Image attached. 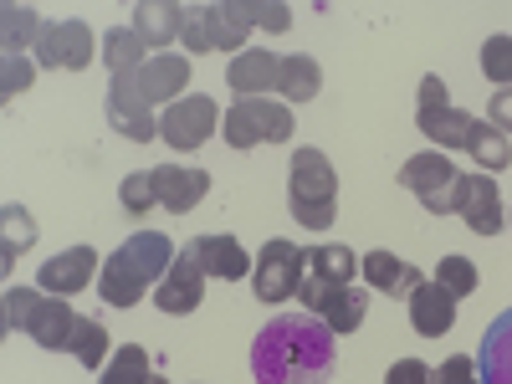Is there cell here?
I'll list each match as a JSON object with an SVG mask.
<instances>
[{"label":"cell","instance_id":"cell-14","mask_svg":"<svg viewBox=\"0 0 512 384\" xmlns=\"http://www.w3.org/2000/svg\"><path fill=\"white\" fill-rule=\"evenodd\" d=\"M98 277V251L93 246H67L57 251L52 262H41V292H52V297H77L82 287H88Z\"/></svg>","mask_w":512,"mask_h":384},{"label":"cell","instance_id":"cell-20","mask_svg":"<svg viewBox=\"0 0 512 384\" xmlns=\"http://www.w3.org/2000/svg\"><path fill=\"white\" fill-rule=\"evenodd\" d=\"M297 303H303L313 318H323L333 333H354L364 323V313H369L364 292H354V287H323L313 297H297Z\"/></svg>","mask_w":512,"mask_h":384},{"label":"cell","instance_id":"cell-17","mask_svg":"<svg viewBox=\"0 0 512 384\" xmlns=\"http://www.w3.org/2000/svg\"><path fill=\"white\" fill-rule=\"evenodd\" d=\"M451 323H456V297H451L436 277L420 282V287L410 292V328H415L420 338H446Z\"/></svg>","mask_w":512,"mask_h":384},{"label":"cell","instance_id":"cell-25","mask_svg":"<svg viewBox=\"0 0 512 384\" xmlns=\"http://www.w3.org/2000/svg\"><path fill=\"white\" fill-rule=\"evenodd\" d=\"M134 31L149 41V47H169V41L185 31V6H175V0H139Z\"/></svg>","mask_w":512,"mask_h":384},{"label":"cell","instance_id":"cell-26","mask_svg":"<svg viewBox=\"0 0 512 384\" xmlns=\"http://www.w3.org/2000/svg\"><path fill=\"white\" fill-rule=\"evenodd\" d=\"M318 88H323V67H318V57H308V52H287L282 67H277V98H282V103H308V98H318Z\"/></svg>","mask_w":512,"mask_h":384},{"label":"cell","instance_id":"cell-23","mask_svg":"<svg viewBox=\"0 0 512 384\" xmlns=\"http://www.w3.org/2000/svg\"><path fill=\"white\" fill-rule=\"evenodd\" d=\"M359 272H364V282L374 287V292H390V297H410L425 277L410 267V262H400L395 251H369V256H359Z\"/></svg>","mask_w":512,"mask_h":384},{"label":"cell","instance_id":"cell-7","mask_svg":"<svg viewBox=\"0 0 512 384\" xmlns=\"http://www.w3.org/2000/svg\"><path fill=\"white\" fill-rule=\"evenodd\" d=\"M456 180H461V169L446 159V149H425V154H410L400 164V185L431 216H456Z\"/></svg>","mask_w":512,"mask_h":384},{"label":"cell","instance_id":"cell-18","mask_svg":"<svg viewBox=\"0 0 512 384\" xmlns=\"http://www.w3.org/2000/svg\"><path fill=\"white\" fill-rule=\"evenodd\" d=\"M277 67H282L277 52L251 47V52L231 57V67H226V88H231L236 98H267V88L277 93Z\"/></svg>","mask_w":512,"mask_h":384},{"label":"cell","instance_id":"cell-38","mask_svg":"<svg viewBox=\"0 0 512 384\" xmlns=\"http://www.w3.org/2000/svg\"><path fill=\"white\" fill-rule=\"evenodd\" d=\"M31 88V62L26 57H6V82H0V98H16Z\"/></svg>","mask_w":512,"mask_h":384},{"label":"cell","instance_id":"cell-13","mask_svg":"<svg viewBox=\"0 0 512 384\" xmlns=\"http://www.w3.org/2000/svg\"><path fill=\"white\" fill-rule=\"evenodd\" d=\"M200 303H205V267L195 262V251L185 246V251L175 256V267L164 272V282L154 287V308L169 313V318H185V313H195Z\"/></svg>","mask_w":512,"mask_h":384},{"label":"cell","instance_id":"cell-9","mask_svg":"<svg viewBox=\"0 0 512 384\" xmlns=\"http://www.w3.org/2000/svg\"><path fill=\"white\" fill-rule=\"evenodd\" d=\"M216 123H221V108L216 98H205V93H190L180 103H169L159 113V139L169 149H200L210 134H216Z\"/></svg>","mask_w":512,"mask_h":384},{"label":"cell","instance_id":"cell-40","mask_svg":"<svg viewBox=\"0 0 512 384\" xmlns=\"http://www.w3.org/2000/svg\"><path fill=\"white\" fill-rule=\"evenodd\" d=\"M487 123L497 134H512V88H497L492 103H487Z\"/></svg>","mask_w":512,"mask_h":384},{"label":"cell","instance_id":"cell-6","mask_svg":"<svg viewBox=\"0 0 512 384\" xmlns=\"http://www.w3.org/2000/svg\"><path fill=\"white\" fill-rule=\"evenodd\" d=\"M292 139V108L282 98H236L226 108V144L256 149V144H287Z\"/></svg>","mask_w":512,"mask_h":384},{"label":"cell","instance_id":"cell-36","mask_svg":"<svg viewBox=\"0 0 512 384\" xmlns=\"http://www.w3.org/2000/svg\"><path fill=\"white\" fill-rule=\"evenodd\" d=\"M251 26H267V31H292V6H282V0H272V6H256V0H241Z\"/></svg>","mask_w":512,"mask_h":384},{"label":"cell","instance_id":"cell-8","mask_svg":"<svg viewBox=\"0 0 512 384\" xmlns=\"http://www.w3.org/2000/svg\"><path fill=\"white\" fill-rule=\"evenodd\" d=\"M303 277H308V251L282 241V236L267 241L262 256H256V267H251V287H256L262 303H287V297H297Z\"/></svg>","mask_w":512,"mask_h":384},{"label":"cell","instance_id":"cell-16","mask_svg":"<svg viewBox=\"0 0 512 384\" xmlns=\"http://www.w3.org/2000/svg\"><path fill=\"white\" fill-rule=\"evenodd\" d=\"M149 175H154V195H159V205L169 210V216H185V210H195V205L205 200V190H210L205 169L159 164V169H149Z\"/></svg>","mask_w":512,"mask_h":384},{"label":"cell","instance_id":"cell-10","mask_svg":"<svg viewBox=\"0 0 512 384\" xmlns=\"http://www.w3.org/2000/svg\"><path fill=\"white\" fill-rule=\"evenodd\" d=\"M149 108H154V103H149L144 88H139V72L113 77V88H108V123L118 128L128 144H149V139L159 134V118H154Z\"/></svg>","mask_w":512,"mask_h":384},{"label":"cell","instance_id":"cell-31","mask_svg":"<svg viewBox=\"0 0 512 384\" xmlns=\"http://www.w3.org/2000/svg\"><path fill=\"white\" fill-rule=\"evenodd\" d=\"M149 379H154V369H149L144 344H123V349H113V359L103 364V379H98V384H149Z\"/></svg>","mask_w":512,"mask_h":384},{"label":"cell","instance_id":"cell-28","mask_svg":"<svg viewBox=\"0 0 512 384\" xmlns=\"http://www.w3.org/2000/svg\"><path fill=\"white\" fill-rule=\"evenodd\" d=\"M108 349H113V338H108V328L98 323V318H77V328H72V359L82 364V369H103L108 364Z\"/></svg>","mask_w":512,"mask_h":384},{"label":"cell","instance_id":"cell-19","mask_svg":"<svg viewBox=\"0 0 512 384\" xmlns=\"http://www.w3.org/2000/svg\"><path fill=\"white\" fill-rule=\"evenodd\" d=\"M354 272H359V256L349 246H313L308 251V277L297 287V297H313L323 287H354Z\"/></svg>","mask_w":512,"mask_h":384},{"label":"cell","instance_id":"cell-24","mask_svg":"<svg viewBox=\"0 0 512 384\" xmlns=\"http://www.w3.org/2000/svg\"><path fill=\"white\" fill-rule=\"evenodd\" d=\"M415 123H420V134L431 139V144H441V149H466V139H472V113H461V108H451V103H436V108H420L415 113Z\"/></svg>","mask_w":512,"mask_h":384},{"label":"cell","instance_id":"cell-37","mask_svg":"<svg viewBox=\"0 0 512 384\" xmlns=\"http://www.w3.org/2000/svg\"><path fill=\"white\" fill-rule=\"evenodd\" d=\"M431 384H482V374L472 369V359H466V354H451V359L431 374Z\"/></svg>","mask_w":512,"mask_h":384},{"label":"cell","instance_id":"cell-5","mask_svg":"<svg viewBox=\"0 0 512 384\" xmlns=\"http://www.w3.org/2000/svg\"><path fill=\"white\" fill-rule=\"evenodd\" d=\"M251 31V16L241 0H210V6H185V52H241V41Z\"/></svg>","mask_w":512,"mask_h":384},{"label":"cell","instance_id":"cell-1","mask_svg":"<svg viewBox=\"0 0 512 384\" xmlns=\"http://www.w3.org/2000/svg\"><path fill=\"white\" fill-rule=\"evenodd\" d=\"M333 328L313 313H282L272 318L251 344L256 384H328L338 369Z\"/></svg>","mask_w":512,"mask_h":384},{"label":"cell","instance_id":"cell-21","mask_svg":"<svg viewBox=\"0 0 512 384\" xmlns=\"http://www.w3.org/2000/svg\"><path fill=\"white\" fill-rule=\"evenodd\" d=\"M139 88L149 103H180L185 88H190V57H149L139 67Z\"/></svg>","mask_w":512,"mask_h":384},{"label":"cell","instance_id":"cell-35","mask_svg":"<svg viewBox=\"0 0 512 384\" xmlns=\"http://www.w3.org/2000/svg\"><path fill=\"white\" fill-rule=\"evenodd\" d=\"M118 200H123V210H128L134 221H144L149 210L159 205V195H154V175H144V169H139V175H128V180L118 185Z\"/></svg>","mask_w":512,"mask_h":384},{"label":"cell","instance_id":"cell-3","mask_svg":"<svg viewBox=\"0 0 512 384\" xmlns=\"http://www.w3.org/2000/svg\"><path fill=\"white\" fill-rule=\"evenodd\" d=\"M287 210L297 226L308 231H328L333 216H338V175L323 149H297L292 154V169H287Z\"/></svg>","mask_w":512,"mask_h":384},{"label":"cell","instance_id":"cell-22","mask_svg":"<svg viewBox=\"0 0 512 384\" xmlns=\"http://www.w3.org/2000/svg\"><path fill=\"white\" fill-rule=\"evenodd\" d=\"M482 384H512V308L497 313L482 333V354H477Z\"/></svg>","mask_w":512,"mask_h":384},{"label":"cell","instance_id":"cell-33","mask_svg":"<svg viewBox=\"0 0 512 384\" xmlns=\"http://www.w3.org/2000/svg\"><path fill=\"white\" fill-rule=\"evenodd\" d=\"M482 77L492 88H512V36H487L482 41Z\"/></svg>","mask_w":512,"mask_h":384},{"label":"cell","instance_id":"cell-4","mask_svg":"<svg viewBox=\"0 0 512 384\" xmlns=\"http://www.w3.org/2000/svg\"><path fill=\"white\" fill-rule=\"evenodd\" d=\"M6 328L26 333L41 349H72L77 313L62 297H41L36 287H6Z\"/></svg>","mask_w":512,"mask_h":384},{"label":"cell","instance_id":"cell-2","mask_svg":"<svg viewBox=\"0 0 512 384\" xmlns=\"http://www.w3.org/2000/svg\"><path fill=\"white\" fill-rule=\"evenodd\" d=\"M175 256L180 251L164 231H134L113 256H103V277H98L103 303H113V308L144 303V292L164 282V272L175 267Z\"/></svg>","mask_w":512,"mask_h":384},{"label":"cell","instance_id":"cell-32","mask_svg":"<svg viewBox=\"0 0 512 384\" xmlns=\"http://www.w3.org/2000/svg\"><path fill=\"white\" fill-rule=\"evenodd\" d=\"M0 31H6V57H21L26 41L36 47L41 21H36V11H31V6H6V11H0Z\"/></svg>","mask_w":512,"mask_h":384},{"label":"cell","instance_id":"cell-27","mask_svg":"<svg viewBox=\"0 0 512 384\" xmlns=\"http://www.w3.org/2000/svg\"><path fill=\"white\" fill-rule=\"evenodd\" d=\"M149 41L134 31V26H113V31H103V62L113 67V77H123V72H139L149 57Z\"/></svg>","mask_w":512,"mask_h":384},{"label":"cell","instance_id":"cell-11","mask_svg":"<svg viewBox=\"0 0 512 384\" xmlns=\"http://www.w3.org/2000/svg\"><path fill=\"white\" fill-rule=\"evenodd\" d=\"M93 47L98 41H93L88 21H52V26H41V36H36V62L82 72V67H93Z\"/></svg>","mask_w":512,"mask_h":384},{"label":"cell","instance_id":"cell-39","mask_svg":"<svg viewBox=\"0 0 512 384\" xmlns=\"http://www.w3.org/2000/svg\"><path fill=\"white\" fill-rule=\"evenodd\" d=\"M384 384H431V369H425V359H400V364H390Z\"/></svg>","mask_w":512,"mask_h":384},{"label":"cell","instance_id":"cell-30","mask_svg":"<svg viewBox=\"0 0 512 384\" xmlns=\"http://www.w3.org/2000/svg\"><path fill=\"white\" fill-rule=\"evenodd\" d=\"M0 231H6V241H0V267H16V256L36 241V221L26 205H6L0 210Z\"/></svg>","mask_w":512,"mask_h":384},{"label":"cell","instance_id":"cell-34","mask_svg":"<svg viewBox=\"0 0 512 384\" xmlns=\"http://www.w3.org/2000/svg\"><path fill=\"white\" fill-rule=\"evenodd\" d=\"M436 282L451 297H472L482 277H477V262H466V256H441V262H436Z\"/></svg>","mask_w":512,"mask_h":384},{"label":"cell","instance_id":"cell-15","mask_svg":"<svg viewBox=\"0 0 512 384\" xmlns=\"http://www.w3.org/2000/svg\"><path fill=\"white\" fill-rule=\"evenodd\" d=\"M190 251H195V262L205 267V277H221V282H241V277H251V267H256L251 256H246V246H241L236 236H226V231L195 236Z\"/></svg>","mask_w":512,"mask_h":384},{"label":"cell","instance_id":"cell-12","mask_svg":"<svg viewBox=\"0 0 512 384\" xmlns=\"http://www.w3.org/2000/svg\"><path fill=\"white\" fill-rule=\"evenodd\" d=\"M456 216L472 226L477 236H502L507 210H502V190L487 175H461L456 180Z\"/></svg>","mask_w":512,"mask_h":384},{"label":"cell","instance_id":"cell-29","mask_svg":"<svg viewBox=\"0 0 512 384\" xmlns=\"http://www.w3.org/2000/svg\"><path fill=\"white\" fill-rule=\"evenodd\" d=\"M466 149H472V159L487 169V175H497V169L512 164V144H507V134H497L487 118L472 123V139H466Z\"/></svg>","mask_w":512,"mask_h":384}]
</instances>
